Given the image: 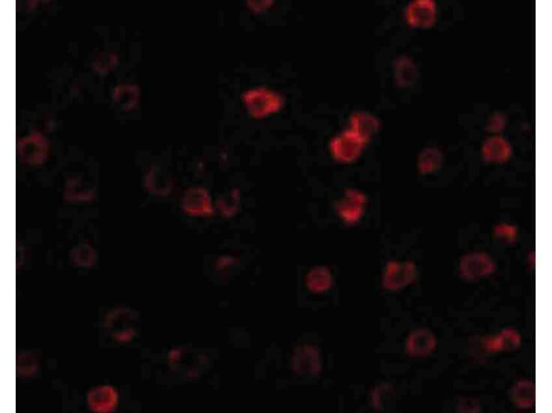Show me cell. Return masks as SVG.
<instances>
[{
	"label": "cell",
	"mask_w": 552,
	"mask_h": 413,
	"mask_svg": "<svg viewBox=\"0 0 552 413\" xmlns=\"http://www.w3.org/2000/svg\"><path fill=\"white\" fill-rule=\"evenodd\" d=\"M417 276V269L413 261H390L382 277V287L390 291H399L412 284Z\"/></svg>",
	"instance_id": "7a4b0ae2"
},
{
	"label": "cell",
	"mask_w": 552,
	"mask_h": 413,
	"mask_svg": "<svg viewBox=\"0 0 552 413\" xmlns=\"http://www.w3.org/2000/svg\"><path fill=\"white\" fill-rule=\"evenodd\" d=\"M493 235L501 243L511 245L517 241L519 232L518 227L514 224L500 222L494 225Z\"/></svg>",
	"instance_id": "d6986e66"
},
{
	"label": "cell",
	"mask_w": 552,
	"mask_h": 413,
	"mask_svg": "<svg viewBox=\"0 0 552 413\" xmlns=\"http://www.w3.org/2000/svg\"><path fill=\"white\" fill-rule=\"evenodd\" d=\"M38 361L35 355L31 353H23L19 355L17 361L18 373L20 375L31 376L36 372Z\"/></svg>",
	"instance_id": "ffe728a7"
},
{
	"label": "cell",
	"mask_w": 552,
	"mask_h": 413,
	"mask_svg": "<svg viewBox=\"0 0 552 413\" xmlns=\"http://www.w3.org/2000/svg\"><path fill=\"white\" fill-rule=\"evenodd\" d=\"M535 386L531 380H520L513 390V402L520 409H530L535 403Z\"/></svg>",
	"instance_id": "e0dca14e"
},
{
	"label": "cell",
	"mask_w": 552,
	"mask_h": 413,
	"mask_svg": "<svg viewBox=\"0 0 552 413\" xmlns=\"http://www.w3.org/2000/svg\"><path fill=\"white\" fill-rule=\"evenodd\" d=\"M333 276L331 270L325 266L311 268L306 277V286L313 293L328 291L333 286Z\"/></svg>",
	"instance_id": "9a60e30c"
},
{
	"label": "cell",
	"mask_w": 552,
	"mask_h": 413,
	"mask_svg": "<svg viewBox=\"0 0 552 413\" xmlns=\"http://www.w3.org/2000/svg\"><path fill=\"white\" fill-rule=\"evenodd\" d=\"M351 131L367 144L379 131V120L370 114L358 112L350 117Z\"/></svg>",
	"instance_id": "4fadbf2b"
},
{
	"label": "cell",
	"mask_w": 552,
	"mask_h": 413,
	"mask_svg": "<svg viewBox=\"0 0 552 413\" xmlns=\"http://www.w3.org/2000/svg\"><path fill=\"white\" fill-rule=\"evenodd\" d=\"M506 124L507 117L504 113H494L489 118L486 130L493 135H499L505 130Z\"/></svg>",
	"instance_id": "44dd1931"
},
{
	"label": "cell",
	"mask_w": 552,
	"mask_h": 413,
	"mask_svg": "<svg viewBox=\"0 0 552 413\" xmlns=\"http://www.w3.org/2000/svg\"><path fill=\"white\" fill-rule=\"evenodd\" d=\"M444 161L443 151L435 146L424 148L418 154L417 167L420 175L432 174L440 168Z\"/></svg>",
	"instance_id": "2e32d148"
},
{
	"label": "cell",
	"mask_w": 552,
	"mask_h": 413,
	"mask_svg": "<svg viewBox=\"0 0 552 413\" xmlns=\"http://www.w3.org/2000/svg\"><path fill=\"white\" fill-rule=\"evenodd\" d=\"M180 207L184 213L191 217L210 218L215 213L210 195L202 187L187 189L180 199Z\"/></svg>",
	"instance_id": "277c9868"
},
{
	"label": "cell",
	"mask_w": 552,
	"mask_h": 413,
	"mask_svg": "<svg viewBox=\"0 0 552 413\" xmlns=\"http://www.w3.org/2000/svg\"><path fill=\"white\" fill-rule=\"evenodd\" d=\"M459 269L462 278L472 281L491 275L496 270V264L487 253L472 252L462 256Z\"/></svg>",
	"instance_id": "3957f363"
},
{
	"label": "cell",
	"mask_w": 552,
	"mask_h": 413,
	"mask_svg": "<svg viewBox=\"0 0 552 413\" xmlns=\"http://www.w3.org/2000/svg\"><path fill=\"white\" fill-rule=\"evenodd\" d=\"M140 91L137 85L125 84L117 87L115 93V101L123 104L125 109H132L139 101Z\"/></svg>",
	"instance_id": "ac0fdd59"
},
{
	"label": "cell",
	"mask_w": 552,
	"mask_h": 413,
	"mask_svg": "<svg viewBox=\"0 0 552 413\" xmlns=\"http://www.w3.org/2000/svg\"><path fill=\"white\" fill-rule=\"evenodd\" d=\"M229 198V200L226 202L224 198H221L220 201H218V208L219 210L222 211L225 209L222 213L225 217L233 216L236 211L238 210V206L239 203V191L234 190Z\"/></svg>",
	"instance_id": "7402d4cb"
},
{
	"label": "cell",
	"mask_w": 552,
	"mask_h": 413,
	"mask_svg": "<svg viewBox=\"0 0 552 413\" xmlns=\"http://www.w3.org/2000/svg\"><path fill=\"white\" fill-rule=\"evenodd\" d=\"M459 412H479V402L473 397H462L459 402Z\"/></svg>",
	"instance_id": "603a6c76"
},
{
	"label": "cell",
	"mask_w": 552,
	"mask_h": 413,
	"mask_svg": "<svg viewBox=\"0 0 552 413\" xmlns=\"http://www.w3.org/2000/svg\"><path fill=\"white\" fill-rule=\"evenodd\" d=\"M365 203V195L362 192L355 189H348L338 199L335 208L338 216L345 222L353 224L362 218Z\"/></svg>",
	"instance_id": "ba28073f"
},
{
	"label": "cell",
	"mask_w": 552,
	"mask_h": 413,
	"mask_svg": "<svg viewBox=\"0 0 552 413\" xmlns=\"http://www.w3.org/2000/svg\"><path fill=\"white\" fill-rule=\"evenodd\" d=\"M437 6L434 0H415L405 10L407 23L412 28H429L437 22Z\"/></svg>",
	"instance_id": "52a82bcc"
},
{
	"label": "cell",
	"mask_w": 552,
	"mask_h": 413,
	"mask_svg": "<svg viewBox=\"0 0 552 413\" xmlns=\"http://www.w3.org/2000/svg\"><path fill=\"white\" fill-rule=\"evenodd\" d=\"M90 409L98 413L114 412L119 404V394L111 386L98 387L90 391L88 396Z\"/></svg>",
	"instance_id": "8fae6325"
},
{
	"label": "cell",
	"mask_w": 552,
	"mask_h": 413,
	"mask_svg": "<svg viewBox=\"0 0 552 413\" xmlns=\"http://www.w3.org/2000/svg\"><path fill=\"white\" fill-rule=\"evenodd\" d=\"M365 144V141L350 130L332 139L330 150L338 161L350 163L359 158Z\"/></svg>",
	"instance_id": "5b68a950"
},
{
	"label": "cell",
	"mask_w": 552,
	"mask_h": 413,
	"mask_svg": "<svg viewBox=\"0 0 552 413\" xmlns=\"http://www.w3.org/2000/svg\"><path fill=\"white\" fill-rule=\"evenodd\" d=\"M294 372L301 376L315 377L322 371L320 349L313 345L297 347L292 359Z\"/></svg>",
	"instance_id": "8992f818"
},
{
	"label": "cell",
	"mask_w": 552,
	"mask_h": 413,
	"mask_svg": "<svg viewBox=\"0 0 552 413\" xmlns=\"http://www.w3.org/2000/svg\"><path fill=\"white\" fill-rule=\"evenodd\" d=\"M437 346L433 333L427 329H417L410 333L406 341V352L410 358H422L432 353Z\"/></svg>",
	"instance_id": "30bf717a"
},
{
	"label": "cell",
	"mask_w": 552,
	"mask_h": 413,
	"mask_svg": "<svg viewBox=\"0 0 552 413\" xmlns=\"http://www.w3.org/2000/svg\"><path fill=\"white\" fill-rule=\"evenodd\" d=\"M117 55H115V53H112L111 55H102L99 56L98 61H97V63H102L103 68L105 70H111V68L117 64ZM99 65V64H98Z\"/></svg>",
	"instance_id": "d4e9b609"
},
{
	"label": "cell",
	"mask_w": 552,
	"mask_h": 413,
	"mask_svg": "<svg viewBox=\"0 0 552 413\" xmlns=\"http://www.w3.org/2000/svg\"><path fill=\"white\" fill-rule=\"evenodd\" d=\"M481 153L484 160L489 163H504L511 159L513 147L505 137L492 135L484 141Z\"/></svg>",
	"instance_id": "9c48e42d"
},
{
	"label": "cell",
	"mask_w": 552,
	"mask_h": 413,
	"mask_svg": "<svg viewBox=\"0 0 552 413\" xmlns=\"http://www.w3.org/2000/svg\"><path fill=\"white\" fill-rule=\"evenodd\" d=\"M243 101L254 119H263L271 115L283 106V99L276 92L265 88H257L246 92Z\"/></svg>",
	"instance_id": "6da1fadb"
},
{
	"label": "cell",
	"mask_w": 552,
	"mask_h": 413,
	"mask_svg": "<svg viewBox=\"0 0 552 413\" xmlns=\"http://www.w3.org/2000/svg\"><path fill=\"white\" fill-rule=\"evenodd\" d=\"M483 344L489 352H511L521 346V337L516 330L507 328L496 336L486 338Z\"/></svg>",
	"instance_id": "7c38bea8"
},
{
	"label": "cell",
	"mask_w": 552,
	"mask_h": 413,
	"mask_svg": "<svg viewBox=\"0 0 552 413\" xmlns=\"http://www.w3.org/2000/svg\"><path fill=\"white\" fill-rule=\"evenodd\" d=\"M418 70L415 61L407 55H402L395 63V79L400 88L405 89L415 84Z\"/></svg>",
	"instance_id": "5bb4252c"
},
{
	"label": "cell",
	"mask_w": 552,
	"mask_h": 413,
	"mask_svg": "<svg viewBox=\"0 0 552 413\" xmlns=\"http://www.w3.org/2000/svg\"><path fill=\"white\" fill-rule=\"evenodd\" d=\"M247 6L249 9L254 12H261L270 9L274 2L271 0H264V1H248Z\"/></svg>",
	"instance_id": "cb8c5ba5"
}]
</instances>
